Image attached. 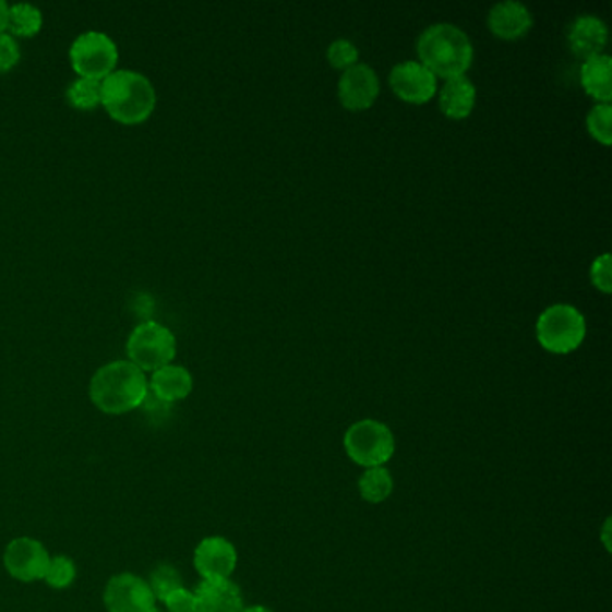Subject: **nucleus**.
Here are the masks:
<instances>
[{"mask_svg":"<svg viewBox=\"0 0 612 612\" xmlns=\"http://www.w3.org/2000/svg\"><path fill=\"white\" fill-rule=\"evenodd\" d=\"M96 408L108 416H122L135 410L146 400L149 383L146 374L128 360L103 364L91 381L88 388Z\"/></svg>","mask_w":612,"mask_h":612,"instance_id":"f257e3e1","label":"nucleus"},{"mask_svg":"<svg viewBox=\"0 0 612 612\" xmlns=\"http://www.w3.org/2000/svg\"><path fill=\"white\" fill-rule=\"evenodd\" d=\"M417 52L420 63L444 80L466 76L475 58L469 36L453 24L428 27L417 41Z\"/></svg>","mask_w":612,"mask_h":612,"instance_id":"f03ea898","label":"nucleus"},{"mask_svg":"<svg viewBox=\"0 0 612 612\" xmlns=\"http://www.w3.org/2000/svg\"><path fill=\"white\" fill-rule=\"evenodd\" d=\"M101 105L111 119L124 124H137L152 116L157 105L155 86L137 71L119 69L101 82Z\"/></svg>","mask_w":612,"mask_h":612,"instance_id":"7ed1b4c3","label":"nucleus"},{"mask_svg":"<svg viewBox=\"0 0 612 612\" xmlns=\"http://www.w3.org/2000/svg\"><path fill=\"white\" fill-rule=\"evenodd\" d=\"M345 453L356 466L385 467L395 453V436L380 420H358L345 431Z\"/></svg>","mask_w":612,"mask_h":612,"instance_id":"20e7f679","label":"nucleus"},{"mask_svg":"<svg viewBox=\"0 0 612 612\" xmlns=\"http://www.w3.org/2000/svg\"><path fill=\"white\" fill-rule=\"evenodd\" d=\"M536 331L542 349L553 355H569L586 338V319L573 305L555 304L539 316Z\"/></svg>","mask_w":612,"mask_h":612,"instance_id":"39448f33","label":"nucleus"},{"mask_svg":"<svg viewBox=\"0 0 612 612\" xmlns=\"http://www.w3.org/2000/svg\"><path fill=\"white\" fill-rule=\"evenodd\" d=\"M127 355L142 372H155L171 363L177 356V338L166 325L144 322L137 325L127 341Z\"/></svg>","mask_w":612,"mask_h":612,"instance_id":"423d86ee","label":"nucleus"},{"mask_svg":"<svg viewBox=\"0 0 612 612\" xmlns=\"http://www.w3.org/2000/svg\"><path fill=\"white\" fill-rule=\"evenodd\" d=\"M69 58L80 77H92L103 82L116 71L119 49L116 41L101 31H86L72 41Z\"/></svg>","mask_w":612,"mask_h":612,"instance_id":"0eeeda50","label":"nucleus"},{"mask_svg":"<svg viewBox=\"0 0 612 612\" xmlns=\"http://www.w3.org/2000/svg\"><path fill=\"white\" fill-rule=\"evenodd\" d=\"M103 602L108 612H153L157 600L144 578L133 573H119L108 580Z\"/></svg>","mask_w":612,"mask_h":612,"instance_id":"6e6552de","label":"nucleus"},{"mask_svg":"<svg viewBox=\"0 0 612 612\" xmlns=\"http://www.w3.org/2000/svg\"><path fill=\"white\" fill-rule=\"evenodd\" d=\"M51 555L47 548L31 537H19L5 547L4 567L19 583H36L46 577Z\"/></svg>","mask_w":612,"mask_h":612,"instance_id":"1a4fd4ad","label":"nucleus"},{"mask_svg":"<svg viewBox=\"0 0 612 612\" xmlns=\"http://www.w3.org/2000/svg\"><path fill=\"white\" fill-rule=\"evenodd\" d=\"M395 96L411 105H424L436 94V76L420 61H403L389 72Z\"/></svg>","mask_w":612,"mask_h":612,"instance_id":"9d476101","label":"nucleus"},{"mask_svg":"<svg viewBox=\"0 0 612 612\" xmlns=\"http://www.w3.org/2000/svg\"><path fill=\"white\" fill-rule=\"evenodd\" d=\"M238 566V550L221 536L205 537L194 550V567L202 580L232 577Z\"/></svg>","mask_w":612,"mask_h":612,"instance_id":"9b49d317","label":"nucleus"},{"mask_svg":"<svg viewBox=\"0 0 612 612\" xmlns=\"http://www.w3.org/2000/svg\"><path fill=\"white\" fill-rule=\"evenodd\" d=\"M338 96L345 108L367 110L380 96V77L372 67L356 63L339 77Z\"/></svg>","mask_w":612,"mask_h":612,"instance_id":"f8f14e48","label":"nucleus"},{"mask_svg":"<svg viewBox=\"0 0 612 612\" xmlns=\"http://www.w3.org/2000/svg\"><path fill=\"white\" fill-rule=\"evenodd\" d=\"M193 592L196 612H241L244 609L243 592L230 578L202 580Z\"/></svg>","mask_w":612,"mask_h":612,"instance_id":"ddd939ff","label":"nucleus"},{"mask_svg":"<svg viewBox=\"0 0 612 612\" xmlns=\"http://www.w3.org/2000/svg\"><path fill=\"white\" fill-rule=\"evenodd\" d=\"M487 24H489L492 35H496L497 38L517 40L531 29L533 16H531L527 5L521 4V2L505 0V2L492 5Z\"/></svg>","mask_w":612,"mask_h":612,"instance_id":"4468645a","label":"nucleus"},{"mask_svg":"<svg viewBox=\"0 0 612 612\" xmlns=\"http://www.w3.org/2000/svg\"><path fill=\"white\" fill-rule=\"evenodd\" d=\"M609 29L602 19L595 15H580L567 29V41L575 55L580 58L602 55L608 46Z\"/></svg>","mask_w":612,"mask_h":612,"instance_id":"2eb2a0df","label":"nucleus"},{"mask_svg":"<svg viewBox=\"0 0 612 612\" xmlns=\"http://www.w3.org/2000/svg\"><path fill=\"white\" fill-rule=\"evenodd\" d=\"M147 383L155 397L164 403H177L193 392V375L180 364L169 363L155 370Z\"/></svg>","mask_w":612,"mask_h":612,"instance_id":"dca6fc26","label":"nucleus"},{"mask_svg":"<svg viewBox=\"0 0 612 612\" xmlns=\"http://www.w3.org/2000/svg\"><path fill=\"white\" fill-rule=\"evenodd\" d=\"M442 113L449 119L460 121L471 116L476 105L475 83L467 76L453 77L445 80L439 96Z\"/></svg>","mask_w":612,"mask_h":612,"instance_id":"f3484780","label":"nucleus"},{"mask_svg":"<svg viewBox=\"0 0 612 612\" xmlns=\"http://www.w3.org/2000/svg\"><path fill=\"white\" fill-rule=\"evenodd\" d=\"M612 58L609 55L591 56L580 67V83L584 91L597 101L609 103L612 99Z\"/></svg>","mask_w":612,"mask_h":612,"instance_id":"a211bd4d","label":"nucleus"},{"mask_svg":"<svg viewBox=\"0 0 612 612\" xmlns=\"http://www.w3.org/2000/svg\"><path fill=\"white\" fill-rule=\"evenodd\" d=\"M360 494L367 503H383L394 492V478L386 467H372L364 469L358 481Z\"/></svg>","mask_w":612,"mask_h":612,"instance_id":"6ab92c4d","label":"nucleus"},{"mask_svg":"<svg viewBox=\"0 0 612 612\" xmlns=\"http://www.w3.org/2000/svg\"><path fill=\"white\" fill-rule=\"evenodd\" d=\"M44 15L36 5L27 2L10 5L8 11V27L16 36H35L41 29Z\"/></svg>","mask_w":612,"mask_h":612,"instance_id":"aec40b11","label":"nucleus"},{"mask_svg":"<svg viewBox=\"0 0 612 612\" xmlns=\"http://www.w3.org/2000/svg\"><path fill=\"white\" fill-rule=\"evenodd\" d=\"M101 82L92 77H77L67 88V101L77 110H94L101 105Z\"/></svg>","mask_w":612,"mask_h":612,"instance_id":"412c9836","label":"nucleus"},{"mask_svg":"<svg viewBox=\"0 0 612 612\" xmlns=\"http://www.w3.org/2000/svg\"><path fill=\"white\" fill-rule=\"evenodd\" d=\"M147 586L152 589L155 600L164 602L172 591H177V589L183 587L182 575H180L177 567L171 566V564H160V566L153 569Z\"/></svg>","mask_w":612,"mask_h":612,"instance_id":"4be33fe9","label":"nucleus"},{"mask_svg":"<svg viewBox=\"0 0 612 612\" xmlns=\"http://www.w3.org/2000/svg\"><path fill=\"white\" fill-rule=\"evenodd\" d=\"M76 564L72 559L65 555H56L51 556V561H49L44 580L52 589H67L76 580Z\"/></svg>","mask_w":612,"mask_h":612,"instance_id":"5701e85b","label":"nucleus"},{"mask_svg":"<svg viewBox=\"0 0 612 612\" xmlns=\"http://www.w3.org/2000/svg\"><path fill=\"white\" fill-rule=\"evenodd\" d=\"M612 107L609 103H598L587 116V130L603 146H611Z\"/></svg>","mask_w":612,"mask_h":612,"instance_id":"b1692460","label":"nucleus"},{"mask_svg":"<svg viewBox=\"0 0 612 612\" xmlns=\"http://www.w3.org/2000/svg\"><path fill=\"white\" fill-rule=\"evenodd\" d=\"M358 58H360L358 47L352 41L345 40V38L334 40L327 49V60L338 71H347L350 67H355L358 63Z\"/></svg>","mask_w":612,"mask_h":612,"instance_id":"393cba45","label":"nucleus"},{"mask_svg":"<svg viewBox=\"0 0 612 612\" xmlns=\"http://www.w3.org/2000/svg\"><path fill=\"white\" fill-rule=\"evenodd\" d=\"M591 280L595 288L600 289L602 293H611V253H603L595 259L591 266Z\"/></svg>","mask_w":612,"mask_h":612,"instance_id":"a878e982","label":"nucleus"},{"mask_svg":"<svg viewBox=\"0 0 612 612\" xmlns=\"http://www.w3.org/2000/svg\"><path fill=\"white\" fill-rule=\"evenodd\" d=\"M21 60V46L15 36L0 33V72L10 71Z\"/></svg>","mask_w":612,"mask_h":612,"instance_id":"bb28decb","label":"nucleus"},{"mask_svg":"<svg viewBox=\"0 0 612 612\" xmlns=\"http://www.w3.org/2000/svg\"><path fill=\"white\" fill-rule=\"evenodd\" d=\"M164 605L169 612H196V597L193 591L180 587L164 600Z\"/></svg>","mask_w":612,"mask_h":612,"instance_id":"cd10ccee","label":"nucleus"},{"mask_svg":"<svg viewBox=\"0 0 612 612\" xmlns=\"http://www.w3.org/2000/svg\"><path fill=\"white\" fill-rule=\"evenodd\" d=\"M8 11L10 5L5 4L4 0H0V33L8 29Z\"/></svg>","mask_w":612,"mask_h":612,"instance_id":"c85d7f7f","label":"nucleus"},{"mask_svg":"<svg viewBox=\"0 0 612 612\" xmlns=\"http://www.w3.org/2000/svg\"><path fill=\"white\" fill-rule=\"evenodd\" d=\"M241 612H274L272 609L264 608V605H253V608H244Z\"/></svg>","mask_w":612,"mask_h":612,"instance_id":"c756f323","label":"nucleus"},{"mask_svg":"<svg viewBox=\"0 0 612 612\" xmlns=\"http://www.w3.org/2000/svg\"><path fill=\"white\" fill-rule=\"evenodd\" d=\"M153 612H163V611H158V609H155V611H153Z\"/></svg>","mask_w":612,"mask_h":612,"instance_id":"7c9ffc66","label":"nucleus"}]
</instances>
